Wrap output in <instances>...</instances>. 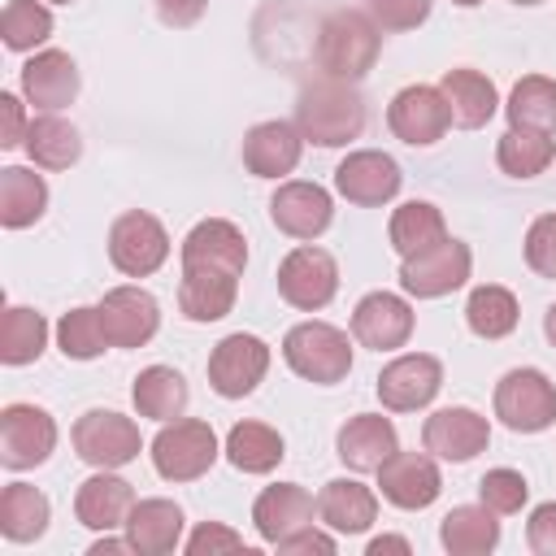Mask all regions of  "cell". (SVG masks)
<instances>
[{
    "instance_id": "4fadbf2b",
    "label": "cell",
    "mask_w": 556,
    "mask_h": 556,
    "mask_svg": "<svg viewBox=\"0 0 556 556\" xmlns=\"http://www.w3.org/2000/svg\"><path fill=\"white\" fill-rule=\"evenodd\" d=\"M96 308L109 348H143L161 326V304L143 287H113Z\"/></svg>"
},
{
    "instance_id": "8992f818",
    "label": "cell",
    "mask_w": 556,
    "mask_h": 556,
    "mask_svg": "<svg viewBox=\"0 0 556 556\" xmlns=\"http://www.w3.org/2000/svg\"><path fill=\"white\" fill-rule=\"evenodd\" d=\"M139 426L113 408H91L74 421V452L96 469H122L139 456Z\"/></svg>"
},
{
    "instance_id": "9c48e42d",
    "label": "cell",
    "mask_w": 556,
    "mask_h": 556,
    "mask_svg": "<svg viewBox=\"0 0 556 556\" xmlns=\"http://www.w3.org/2000/svg\"><path fill=\"white\" fill-rule=\"evenodd\" d=\"M469 265H473L469 248L447 235L443 243H434V248H426V252H417V256H404V265H400V287H404L408 295H417V300H439V295L465 287Z\"/></svg>"
},
{
    "instance_id": "4316f807",
    "label": "cell",
    "mask_w": 556,
    "mask_h": 556,
    "mask_svg": "<svg viewBox=\"0 0 556 556\" xmlns=\"http://www.w3.org/2000/svg\"><path fill=\"white\" fill-rule=\"evenodd\" d=\"M317 517L339 534H361L378 517V495L356 478H334L317 495Z\"/></svg>"
},
{
    "instance_id": "277c9868",
    "label": "cell",
    "mask_w": 556,
    "mask_h": 556,
    "mask_svg": "<svg viewBox=\"0 0 556 556\" xmlns=\"http://www.w3.org/2000/svg\"><path fill=\"white\" fill-rule=\"evenodd\" d=\"M282 356L287 365L317 382V387H330V382H343L348 369H352V348H348V334L326 326V321H300L287 330L282 339Z\"/></svg>"
},
{
    "instance_id": "db71d44e",
    "label": "cell",
    "mask_w": 556,
    "mask_h": 556,
    "mask_svg": "<svg viewBox=\"0 0 556 556\" xmlns=\"http://www.w3.org/2000/svg\"><path fill=\"white\" fill-rule=\"evenodd\" d=\"M543 334H547V339H552V348H556V304L543 313Z\"/></svg>"
},
{
    "instance_id": "ffe728a7",
    "label": "cell",
    "mask_w": 556,
    "mask_h": 556,
    "mask_svg": "<svg viewBox=\"0 0 556 556\" xmlns=\"http://www.w3.org/2000/svg\"><path fill=\"white\" fill-rule=\"evenodd\" d=\"M352 334L374 348V352H391V348H404L408 334H413V308L408 300L391 295V291H369L356 313H352Z\"/></svg>"
},
{
    "instance_id": "f907efd6",
    "label": "cell",
    "mask_w": 556,
    "mask_h": 556,
    "mask_svg": "<svg viewBox=\"0 0 556 556\" xmlns=\"http://www.w3.org/2000/svg\"><path fill=\"white\" fill-rule=\"evenodd\" d=\"M26 139V117H22V100L0 91V148H17Z\"/></svg>"
},
{
    "instance_id": "5b68a950",
    "label": "cell",
    "mask_w": 556,
    "mask_h": 556,
    "mask_svg": "<svg viewBox=\"0 0 556 556\" xmlns=\"http://www.w3.org/2000/svg\"><path fill=\"white\" fill-rule=\"evenodd\" d=\"M495 417L517 434H539L556 421V387L543 369H508L495 387Z\"/></svg>"
},
{
    "instance_id": "8d00e7d4",
    "label": "cell",
    "mask_w": 556,
    "mask_h": 556,
    "mask_svg": "<svg viewBox=\"0 0 556 556\" xmlns=\"http://www.w3.org/2000/svg\"><path fill=\"white\" fill-rule=\"evenodd\" d=\"M504 113H508V126H517V130L552 135L556 130V83L543 78V74H526L513 87Z\"/></svg>"
},
{
    "instance_id": "836d02e7",
    "label": "cell",
    "mask_w": 556,
    "mask_h": 556,
    "mask_svg": "<svg viewBox=\"0 0 556 556\" xmlns=\"http://www.w3.org/2000/svg\"><path fill=\"white\" fill-rule=\"evenodd\" d=\"M282 456H287L282 452V434L274 426H265V421H239L226 434V460L239 473H269Z\"/></svg>"
},
{
    "instance_id": "7a4b0ae2",
    "label": "cell",
    "mask_w": 556,
    "mask_h": 556,
    "mask_svg": "<svg viewBox=\"0 0 556 556\" xmlns=\"http://www.w3.org/2000/svg\"><path fill=\"white\" fill-rule=\"evenodd\" d=\"M378 26L369 13L356 9H334L321 30H317V70L321 78H339V83H356L361 74H369L374 56H378Z\"/></svg>"
},
{
    "instance_id": "d6986e66",
    "label": "cell",
    "mask_w": 556,
    "mask_h": 556,
    "mask_svg": "<svg viewBox=\"0 0 556 556\" xmlns=\"http://www.w3.org/2000/svg\"><path fill=\"white\" fill-rule=\"evenodd\" d=\"M269 217L282 235L291 239H317L330 217H334V204H330V191L317 187V182H282L269 200Z\"/></svg>"
},
{
    "instance_id": "cb8c5ba5",
    "label": "cell",
    "mask_w": 556,
    "mask_h": 556,
    "mask_svg": "<svg viewBox=\"0 0 556 556\" xmlns=\"http://www.w3.org/2000/svg\"><path fill=\"white\" fill-rule=\"evenodd\" d=\"M313 495L300 486V482H278V486H265L252 504V521H256V534L265 543H278L304 526H313Z\"/></svg>"
},
{
    "instance_id": "603a6c76",
    "label": "cell",
    "mask_w": 556,
    "mask_h": 556,
    "mask_svg": "<svg viewBox=\"0 0 556 556\" xmlns=\"http://www.w3.org/2000/svg\"><path fill=\"white\" fill-rule=\"evenodd\" d=\"M304 152V135L291 122H261L243 135V165L256 178H282L300 165Z\"/></svg>"
},
{
    "instance_id": "6f0895ef",
    "label": "cell",
    "mask_w": 556,
    "mask_h": 556,
    "mask_svg": "<svg viewBox=\"0 0 556 556\" xmlns=\"http://www.w3.org/2000/svg\"><path fill=\"white\" fill-rule=\"evenodd\" d=\"M56 4H70V0H56Z\"/></svg>"
},
{
    "instance_id": "52a82bcc",
    "label": "cell",
    "mask_w": 556,
    "mask_h": 556,
    "mask_svg": "<svg viewBox=\"0 0 556 556\" xmlns=\"http://www.w3.org/2000/svg\"><path fill=\"white\" fill-rule=\"evenodd\" d=\"M169 256V235L152 213H122L109 226V261L126 274V278H148L165 265Z\"/></svg>"
},
{
    "instance_id": "2e32d148",
    "label": "cell",
    "mask_w": 556,
    "mask_h": 556,
    "mask_svg": "<svg viewBox=\"0 0 556 556\" xmlns=\"http://www.w3.org/2000/svg\"><path fill=\"white\" fill-rule=\"evenodd\" d=\"M248 265V243L243 230L226 217H204L191 226L182 239V269H222V274H243Z\"/></svg>"
},
{
    "instance_id": "e575fe53",
    "label": "cell",
    "mask_w": 556,
    "mask_h": 556,
    "mask_svg": "<svg viewBox=\"0 0 556 556\" xmlns=\"http://www.w3.org/2000/svg\"><path fill=\"white\" fill-rule=\"evenodd\" d=\"M48 495L26 486V482H9L0 491V534L9 543H30L48 530Z\"/></svg>"
},
{
    "instance_id": "c3c4849f",
    "label": "cell",
    "mask_w": 556,
    "mask_h": 556,
    "mask_svg": "<svg viewBox=\"0 0 556 556\" xmlns=\"http://www.w3.org/2000/svg\"><path fill=\"white\" fill-rule=\"evenodd\" d=\"M274 547H278V556H308V552H317V556H334V539H330L326 530H313V526H304V530L278 539Z\"/></svg>"
},
{
    "instance_id": "7bdbcfd3",
    "label": "cell",
    "mask_w": 556,
    "mask_h": 556,
    "mask_svg": "<svg viewBox=\"0 0 556 556\" xmlns=\"http://www.w3.org/2000/svg\"><path fill=\"white\" fill-rule=\"evenodd\" d=\"M478 495H482V504L491 513H504L508 517V513H521L530 486H526V478L517 469H486L482 482H478Z\"/></svg>"
},
{
    "instance_id": "83f0119b",
    "label": "cell",
    "mask_w": 556,
    "mask_h": 556,
    "mask_svg": "<svg viewBox=\"0 0 556 556\" xmlns=\"http://www.w3.org/2000/svg\"><path fill=\"white\" fill-rule=\"evenodd\" d=\"M126 539L139 556H165L182 539V508L174 500H135L126 517Z\"/></svg>"
},
{
    "instance_id": "5bb4252c",
    "label": "cell",
    "mask_w": 556,
    "mask_h": 556,
    "mask_svg": "<svg viewBox=\"0 0 556 556\" xmlns=\"http://www.w3.org/2000/svg\"><path fill=\"white\" fill-rule=\"evenodd\" d=\"M443 387V365L426 352H408V356H395L382 374H378V400L382 408L391 413H413V408H426Z\"/></svg>"
},
{
    "instance_id": "f6af8a7d",
    "label": "cell",
    "mask_w": 556,
    "mask_h": 556,
    "mask_svg": "<svg viewBox=\"0 0 556 556\" xmlns=\"http://www.w3.org/2000/svg\"><path fill=\"white\" fill-rule=\"evenodd\" d=\"M365 13L378 30H413L430 17V0H369Z\"/></svg>"
},
{
    "instance_id": "d4e9b609",
    "label": "cell",
    "mask_w": 556,
    "mask_h": 556,
    "mask_svg": "<svg viewBox=\"0 0 556 556\" xmlns=\"http://www.w3.org/2000/svg\"><path fill=\"white\" fill-rule=\"evenodd\" d=\"M130 508H135V486L109 469L91 473L74 495V513L87 530H117V526H126Z\"/></svg>"
},
{
    "instance_id": "60d3db41",
    "label": "cell",
    "mask_w": 556,
    "mask_h": 556,
    "mask_svg": "<svg viewBox=\"0 0 556 556\" xmlns=\"http://www.w3.org/2000/svg\"><path fill=\"white\" fill-rule=\"evenodd\" d=\"M0 35L9 52H30L52 35V13L39 0H9L0 13Z\"/></svg>"
},
{
    "instance_id": "74e56055",
    "label": "cell",
    "mask_w": 556,
    "mask_h": 556,
    "mask_svg": "<svg viewBox=\"0 0 556 556\" xmlns=\"http://www.w3.org/2000/svg\"><path fill=\"white\" fill-rule=\"evenodd\" d=\"M465 321L478 339H504L517 330V295L508 287H473L465 304Z\"/></svg>"
},
{
    "instance_id": "30bf717a",
    "label": "cell",
    "mask_w": 556,
    "mask_h": 556,
    "mask_svg": "<svg viewBox=\"0 0 556 556\" xmlns=\"http://www.w3.org/2000/svg\"><path fill=\"white\" fill-rule=\"evenodd\" d=\"M269 369V348L256 334H226L208 356V387L222 400H243L256 391V382Z\"/></svg>"
},
{
    "instance_id": "f35d334b",
    "label": "cell",
    "mask_w": 556,
    "mask_h": 556,
    "mask_svg": "<svg viewBox=\"0 0 556 556\" xmlns=\"http://www.w3.org/2000/svg\"><path fill=\"white\" fill-rule=\"evenodd\" d=\"M552 156H556V143L547 135L517 130V126H508L500 135V148H495V161H500V169L508 178H534V174H543L552 165Z\"/></svg>"
},
{
    "instance_id": "9f6ffc18",
    "label": "cell",
    "mask_w": 556,
    "mask_h": 556,
    "mask_svg": "<svg viewBox=\"0 0 556 556\" xmlns=\"http://www.w3.org/2000/svg\"><path fill=\"white\" fill-rule=\"evenodd\" d=\"M513 4H539V0H513Z\"/></svg>"
},
{
    "instance_id": "f1b7e54d",
    "label": "cell",
    "mask_w": 556,
    "mask_h": 556,
    "mask_svg": "<svg viewBox=\"0 0 556 556\" xmlns=\"http://www.w3.org/2000/svg\"><path fill=\"white\" fill-rule=\"evenodd\" d=\"M239 295V278L222 274V269H182L178 282V308L191 321H217L235 308Z\"/></svg>"
},
{
    "instance_id": "ac0fdd59",
    "label": "cell",
    "mask_w": 556,
    "mask_h": 556,
    "mask_svg": "<svg viewBox=\"0 0 556 556\" xmlns=\"http://www.w3.org/2000/svg\"><path fill=\"white\" fill-rule=\"evenodd\" d=\"M400 182H404L400 165L387 152H374V148L348 152L339 161V169H334V187L352 204H387L400 191Z\"/></svg>"
},
{
    "instance_id": "8fae6325",
    "label": "cell",
    "mask_w": 556,
    "mask_h": 556,
    "mask_svg": "<svg viewBox=\"0 0 556 556\" xmlns=\"http://www.w3.org/2000/svg\"><path fill=\"white\" fill-rule=\"evenodd\" d=\"M56 447V421L39 404H9L0 413V465L35 469Z\"/></svg>"
},
{
    "instance_id": "bcb514c9",
    "label": "cell",
    "mask_w": 556,
    "mask_h": 556,
    "mask_svg": "<svg viewBox=\"0 0 556 556\" xmlns=\"http://www.w3.org/2000/svg\"><path fill=\"white\" fill-rule=\"evenodd\" d=\"M187 552H191V556H204V552L213 556V552H248V547H243V534H235L230 526H222V521H204V526L191 530Z\"/></svg>"
},
{
    "instance_id": "7c38bea8",
    "label": "cell",
    "mask_w": 556,
    "mask_h": 556,
    "mask_svg": "<svg viewBox=\"0 0 556 556\" xmlns=\"http://www.w3.org/2000/svg\"><path fill=\"white\" fill-rule=\"evenodd\" d=\"M387 126H391L395 139H404V143H413V148H430V143H439L443 130L452 126V113H447V100H443L439 87L417 83V87H404V91L391 100Z\"/></svg>"
},
{
    "instance_id": "681fc988",
    "label": "cell",
    "mask_w": 556,
    "mask_h": 556,
    "mask_svg": "<svg viewBox=\"0 0 556 556\" xmlns=\"http://www.w3.org/2000/svg\"><path fill=\"white\" fill-rule=\"evenodd\" d=\"M152 4H156V17L165 26H174V30L195 26L204 17V9H208V0H152Z\"/></svg>"
},
{
    "instance_id": "44dd1931",
    "label": "cell",
    "mask_w": 556,
    "mask_h": 556,
    "mask_svg": "<svg viewBox=\"0 0 556 556\" xmlns=\"http://www.w3.org/2000/svg\"><path fill=\"white\" fill-rule=\"evenodd\" d=\"M334 447H339V460H343L352 473H378L382 460H387L391 452H400V439H395L391 417H382V413H356V417L339 430Z\"/></svg>"
},
{
    "instance_id": "11a10c76",
    "label": "cell",
    "mask_w": 556,
    "mask_h": 556,
    "mask_svg": "<svg viewBox=\"0 0 556 556\" xmlns=\"http://www.w3.org/2000/svg\"><path fill=\"white\" fill-rule=\"evenodd\" d=\"M452 4H460V9H473V4H482V0H452Z\"/></svg>"
},
{
    "instance_id": "9a60e30c",
    "label": "cell",
    "mask_w": 556,
    "mask_h": 556,
    "mask_svg": "<svg viewBox=\"0 0 556 556\" xmlns=\"http://www.w3.org/2000/svg\"><path fill=\"white\" fill-rule=\"evenodd\" d=\"M378 486H382V500L395 504V508H430L443 491V478H439V465L426 456V452H391L378 469Z\"/></svg>"
},
{
    "instance_id": "7dc6e473",
    "label": "cell",
    "mask_w": 556,
    "mask_h": 556,
    "mask_svg": "<svg viewBox=\"0 0 556 556\" xmlns=\"http://www.w3.org/2000/svg\"><path fill=\"white\" fill-rule=\"evenodd\" d=\"M526 543H530V552H539V556H556V500H552V504H539V508L530 513Z\"/></svg>"
},
{
    "instance_id": "4dcf8cb0",
    "label": "cell",
    "mask_w": 556,
    "mask_h": 556,
    "mask_svg": "<svg viewBox=\"0 0 556 556\" xmlns=\"http://www.w3.org/2000/svg\"><path fill=\"white\" fill-rule=\"evenodd\" d=\"M439 539L452 556H482L500 543V521L486 504H460L443 517L439 526Z\"/></svg>"
},
{
    "instance_id": "816d5d0a",
    "label": "cell",
    "mask_w": 556,
    "mask_h": 556,
    "mask_svg": "<svg viewBox=\"0 0 556 556\" xmlns=\"http://www.w3.org/2000/svg\"><path fill=\"white\" fill-rule=\"evenodd\" d=\"M126 552H135V543L130 539H109V530H104V539L91 543V556H126Z\"/></svg>"
},
{
    "instance_id": "b9f144b4",
    "label": "cell",
    "mask_w": 556,
    "mask_h": 556,
    "mask_svg": "<svg viewBox=\"0 0 556 556\" xmlns=\"http://www.w3.org/2000/svg\"><path fill=\"white\" fill-rule=\"evenodd\" d=\"M56 343L70 361H96L109 348L104 326H100V308H70L56 321Z\"/></svg>"
},
{
    "instance_id": "d590c367",
    "label": "cell",
    "mask_w": 556,
    "mask_h": 556,
    "mask_svg": "<svg viewBox=\"0 0 556 556\" xmlns=\"http://www.w3.org/2000/svg\"><path fill=\"white\" fill-rule=\"evenodd\" d=\"M443 239H447V222H443V213L434 204L408 200V204H400L391 213V248L400 256H417V252H426V248H434Z\"/></svg>"
},
{
    "instance_id": "1f68e13d",
    "label": "cell",
    "mask_w": 556,
    "mask_h": 556,
    "mask_svg": "<svg viewBox=\"0 0 556 556\" xmlns=\"http://www.w3.org/2000/svg\"><path fill=\"white\" fill-rule=\"evenodd\" d=\"M48 208V182L22 165L0 169V226L22 230L30 222H39Z\"/></svg>"
},
{
    "instance_id": "3957f363",
    "label": "cell",
    "mask_w": 556,
    "mask_h": 556,
    "mask_svg": "<svg viewBox=\"0 0 556 556\" xmlns=\"http://www.w3.org/2000/svg\"><path fill=\"white\" fill-rule=\"evenodd\" d=\"M213 460H217V434L200 417L165 421L161 434L152 439V465L165 482H195L213 469Z\"/></svg>"
},
{
    "instance_id": "f546056e",
    "label": "cell",
    "mask_w": 556,
    "mask_h": 556,
    "mask_svg": "<svg viewBox=\"0 0 556 556\" xmlns=\"http://www.w3.org/2000/svg\"><path fill=\"white\" fill-rule=\"evenodd\" d=\"M130 400H135L139 417H152V421H178V417L187 413L191 391H187V378H182L178 369H169V365H148V369L135 378Z\"/></svg>"
},
{
    "instance_id": "d6a6232c",
    "label": "cell",
    "mask_w": 556,
    "mask_h": 556,
    "mask_svg": "<svg viewBox=\"0 0 556 556\" xmlns=\"http://www.w3.org/2000/svg\"><path fill=\"white\" fill-rule=\"evenodd\" d=\"M22 148H26V156H30L35 165H43V169H70V165L78 161V152H83V139H78V130H74L65 117L43 113V117H35V122L26 126Z\"/></svg>"
},
{
    "instance_id": "7402d4cb",
    "label": "cell",
    "mask_w": 556,
    "mask_h": 556,
    "mask_svg": "<svg viewBox=\"0 0 556 556\" xmlns=\"http://www.w3.org/2000/svg\"><path fill=\"white\" fill-rule=\"evenodd\" d=\"M22 96L43 109V113H56L65 109L74 96H78V65L70 52H35L26 65H22Z\"/></svg>"
},
{
    "instance_id": "f5cc1de1",
    "label": "cell",
    "mask_w": 556,
    "mask_h": 556,
    "mask_svg": "<svg viewBox=\"0 0 556 556\" xmlns=\"http://www.w3.org/2000/svg\"><path fill=\"white\" fill-rule=\"evenodd\" d=\"M382 552H408V539H395V534H382V539H374L369 543V556H382Z\"/></svg>"
},
{
    "instance_id": "ab89813d",
    "label": "cell",
    "mask_w": 556,
    "mask_h": 556,
    "mask_svg": "<svg viewBox=\"0 0 556 556\" xmlns=\"http://www.w3.org/2000/svg\"><path fill=\"white\" fill-rule=\"evenodd\" d=\"M43 343H48V321H43V313L13 304V308L4 313V326H0V361H4V365H30V361H39Z\"/></svg>"
},
{
    "instance_id": "e0dca14e",
    "label": "cell",
    "mask_w": 556,
    "mask_h": 556,
    "mask_svg": "<svg viewBox=\"0 0 556 556\" xmlns=\"http://www.w3.org/2000/svg\"><path fill=\"white\" fill-rule=\"evenodd\" d=\"M421 443L426 452H434L439 460H473L478 452H486L491 443V426L482 413L473 408H439L426 417L421 426Z\"/></svg>"
},
{
    "instance_id": "ee69618b",
    "label": "cell",
    "mask_w": 556,
    "mask_h": 556,
    "mask_svg": "<svg viewBox=\"0 0 556 556\" xmlns=\"http://www.w3.org/2000/svg\"><path fill=\"white\" fill-rule=\"evenodd\" d=\"M526 265L543 278H556V213L534 217V226L526 230Z\"/></svg>"
},
{
    "instance_id": "6da1fadb",
    "label": "cell",
    "mask_w": 556,
    "mask_h": 556,
    "mask_svg": "<svg viewBox=\"0 0 556 556\" xmlns=\"http://www.w3.org/2000/svg\"><path fill=\"white\" fill-rule=\"evenodd\" d=\"M295 126L317 148H339L365 130V100L352 83L317 78L295 100Z\"/></svg>"
},
{
    "instance_id": "ba28073f",
    "label": "cell",
    "mask_w": 556,
    "mask_h": 556,
    "mask_svg": "<svg viewBox=\"0 0 556 556\" xmlns=\"http://www.w3.org/2000/svg\"><path fill=\"white\" fill-rule=\"evenodd\" d=\"M339 291V265L326 248H291L278 265V295L291 304V308H326Z\"/></svg>"
},
{
    "instance_id": "484cf974",
    "label": "cell",
    "mask_w": 556,
    "mask_h": 556,
    "mask_svg": "<svg viewBox=\"0 0 556 556\" xmlns=\"http://www.w3.org/2000/svg\"><path fill=\"white\" fill-rule=\"evenodd\" d=\"M439 91L447 100L452 126H460V130H478V126H486L495 117V104H500L495 83L486 74H478V70H447Z\"/></svg>"
}]
</instances>
